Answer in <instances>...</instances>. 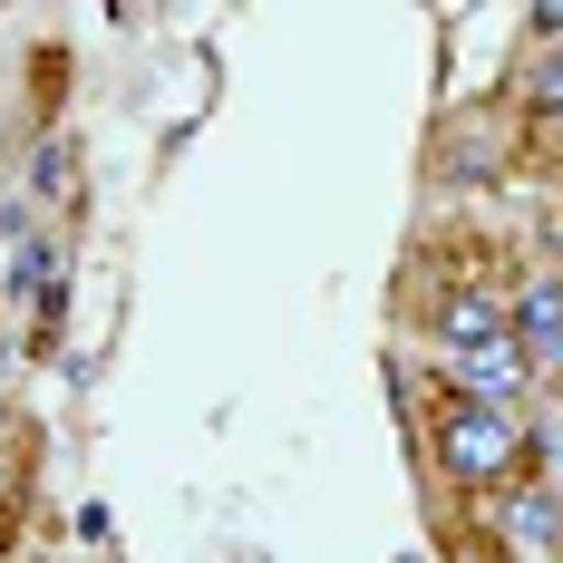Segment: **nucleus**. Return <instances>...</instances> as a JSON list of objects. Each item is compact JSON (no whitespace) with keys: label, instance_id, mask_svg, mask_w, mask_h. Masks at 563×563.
<instances>
[{"label":"nucleus","instance_id":"6","mask_svg":"<svg viewBox=\"0 0 563 563\" xmlns=\"http://www.w3.org/2000/svg\"><path fill=\"white\" fill-rule=\"evenodd\" d=\"M438 379H448L456 398H486V408H525V398H534V369H525V350H515V340L466 350V360H448Z\"/></svg>","mask_w":563,"mask_h":563},{"label":"nucleus","instance_id":"14","mask_svg":"<svg viewBox=\"0 0 563 563\" xmlns=\"http://www.w3.org/2000/svg\"><path fill=\"white\" fill-rule=\"evenodd\" d=\"M0 544H10V525H0Z\"/></svg>","mask_w":563,"mask_h":563},{"label":"nucleus","instance_id":"3","mask_svg":"<svg viewBox=\"0 0 563 563\" xmlns=\"http://www.w3.org/2000/svg\"><path fill=\"white\" fill-rule=\"evenodd\" d=\"M486 525V544L515 563H554L563 554V486H554V466H534V476H515L496 506L476 515Z\"/></svg>","mask_w":563,"mask_h":563},{"label":"nucleus","instance_id":"9","mask_svg":"<svg viewBox=\"0 0 563 563\" xmlns=\"http://www.w3.org/2000/svg\"><path fill=\"white\" fill-rule=\"evenodd\" d=\"M78 195V126H49L40 146H30V175H20V205L40 214V205H68Z\"/></svg>","mask_w":563,"mask_h":563},{"label":"nucleus","instance_id":"8","mask_svg":"<svg viewBox=\"0 0 563 563\" xmlns=\"http://www.w3.org/2000/svg\"><path fill=\"white\" fill-rule=\"evenodd\" d=\"M563 126V49H525L515 68V136H544Z\"/></svg>","mask_w":563,"mask_h":563},{"label":"nucleus","instance_id":"10","mask_svg":"<svg viewBox=\"0 0 563 563\" xmlns=\"http://www.w3.org/2000/svg\"><path fill=\"white\" fill-rule=\"evenodd\" d=\"M525 49H563V0H544V10H525Z\"/></svg>","mask_w":563,"mask_h":563},{"label":"nucleus","instance_id":"2","mask_svg":"<svg viewBox=\"0 0 563 563\" xmlns=\"http://www.w3.org/2000/svg\"><path fill=\"white\" fill-rule=\"evenodd\" d=\"M506 340L534 369V398H563V263H534L506 291Z\"/></svg>","mask_w":563,"mask_h":563},{"label":"nucleus","instance_id":"5","mask_svg":"<svg viewBox=\"0 0 563 563\" xmlns=\"http://www.w3.org/2000/svg\"><path fill=\"white\" fill-rule=\"evenodd\" d=\"M418 331H428V350H438V369L466 360V350H496V340H506V291H486V282H448V291L418 311Z\"/></svg>","mask_w":563,"mask_h":563},{"label":"nucleus","instance_id":"4","mask_svg":"<svg viewBox=\"0 0 563 563\" xmlns=\"http://www.w3.org/2000/svg\"><path fill=\"white\" fill-rule=\"evenodd\" d=\"M515 117H476V126H456L438 117V136H428V185H496L515 166Z\"/></svg>","mask_w":563,"mask_h":563},{"label":"nucleus","instance_id":"1","mask_svg":"<svg viewBox=\"0 0 563 563\" xmlns=\"http://www.w3.org/2000/svg\"><path fill=\"white\" fill-rule=\"evenodd\" d=\"M418 456H428V476H438L448 496H466V515H486L515 476L554 466V428H534L525 408H486V398L448 389L418 418Z\"/></svg>","mask_w":563,"mask_h":563},{"label":"nucleus","instance_id":"11","mask_svg":"<svg viewBox=\"0 0 563 563\" xmlns=\"http://www.w3.org/2000/svg\"><path fill=\"white\" fill-rule=\"evenodd\" d=\"M78 544H98V554H108V544H117V515L98 506V496H88V506H78Z\"/></svg>","mask_w":563,"mask_h":563},{"label":"nucleus","instance_id":"12","mask_svg":"<svg viewBox=\"0 0 563 563\" xmlns=\"http://www.w3.org/2000/svg\"><path fill=\"white\" fill-rule=\"evenodd\" d=\"M30 233H40V224H30V205H20V195H0V243H30Z\"/></svg>","mask_w":563,"mask_h":563},{"label":"nucleus","instance_id":"13","mask_svg":"<svg viewBox=\"0 0 563 563\" xmlns=\"http://www.w3.org/2000/svg\"><path fill=\"white\" fill-rule=\"evenodd\" d=\"M544 243H554V263H563V214H554V233H544Z\"/></svg>","mask_w":563,"mask_h":563},{"label":"nucleus","instance_id":"7","mask_svg":"<svg viewBox=\"0 0 563 563\" xmlns=\"http://www.w3.org/2000/svg\"><path fill=\"white\" fill-rule=\"evenodd\" d=\"M58 282H68V243H58V233L10 243V263H0V311H40Z\"/></svg>","mask_w":563,"mask_h":563}]
</instances>
